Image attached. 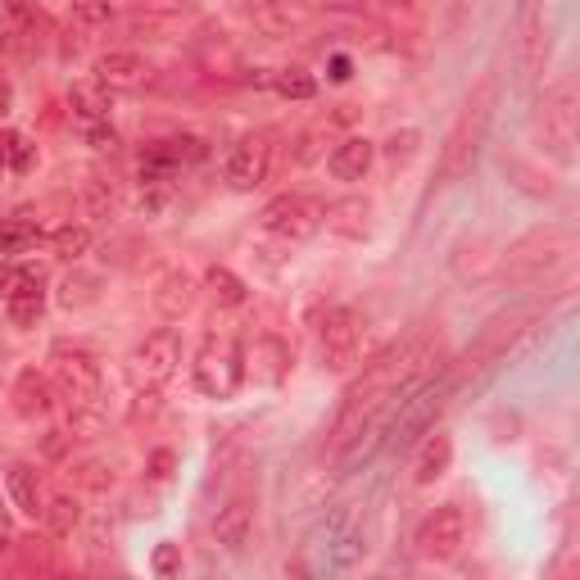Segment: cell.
Segmentation results:
<instances>
[{"instance_id": "cell-33", "label": "cell", "mask_w": 580, "mask_h": 580, "mask_svg": "<svg viewBox=\"0 0 580 580\" xmlns=\"http://www.w3.org/2000/svg\"><path fill=\"white\" fill-rule=\"evenodd\" d=\"M10 105H14V86H10L6 77H0V118L10 114Z\"/></svg>"}, {"instance_id": "cell-19", "label": "cell", "mask_w": 580, "mask_h": 580, "mask_svg": "<svg viewBox=\"0 0 580 580\" xmlns=\"http://www.w3.org/2000/svg\"><path fill=\"white\" fill-rule=\"evenodd\" d=\"M14 408L23 417H45V413H51V381H45L37 367L19 372V381H14Z\"/></svg>"}, {"instance_id": "cell-32", "label": "cell", "mask_w": 580, "mask_h": 580, "mask_svg": "<svg viewBox=\"0 0 580 580\" xmlns=\"http://www.w3.org/2000/svg\"><path fill=\"white\" fill-rule=\"evenodd\" d=\"M155 567H159V571H164V576H168V571H173V567H177V553H173V545H164V549H159V553H155Z\"/></svg>"}, {"instance_id": "cell-24", "label": "cell", "mask_w": 580, "mask_h": 580, "mask_svg": "<svg viewBox=\"0 0 580 580\" xmlns=\"http://www.w3.org/2000/svg\"><path fill=\"white\" fill-rule=\"evenodd\" d=\"M0 155H6V164H10L14 173H32V168H37V145H32L28 136H19V132L0 136Z\"/></svg>"}, {"instance_id": "cell-28", "label": "cell", "mask_w": 580, "mask_h": 580, "mask_svg": "<svg viewBox=\"0 0 580 580\" xmlns=\"http://www.w3.org/2000/svg\"><path fill=\"white\" fill-rule=\"evenodd\" d=\"M86 200H91V209L101 214V218H110V214H114V205H118V200H114V186H110V182H101V177H95V182L86 186Z\"/></svg>"}, {"instance_id": "cell-17", "label": "cell", "mask_w": 580, "mask_h": 580, "mask_svg": "<svg viewBox=\"0 0 580 580\" xmlns=\"http://www.w3.org/2000/svg\"><path fill=\"white\" fill-rule=\"evenodd\" d=\"M69 110H73V118L82 123V127H91V123H110V86H101V82H82V86H73L69 91Z\"/></svg>"}, {"instance_id": "cell-20", "label": "cell", "mask_w": 580, "mask_h": 580, "mask_svg": "<svg viewBox=\"0 0 580 580\" xmlns=\"http://www.w3.org/2000/svg\"><path fill=\"white\" fill-rule=\"evenodd\" d=\"M155 304L164 309V318H182L190 313V304H196V281H190L186 272H168L155 290Z\"/></svg>"}, {"instance_id": "cell-15", "label": "cell", "mask_w": 580, "mask_h": 580, "mask_svg": "<svg viewBox=\"0 0 580 580\" xmlns=\"http://www.w3.org/2000/svg\"><path fill=\"white\" fill-rule=\"evenodd\" d=\"M372 159H376V145H372L367 136H350V141H341V145L331 151L327 168H331L335 182H363L367 168H372Z\"/></svg>"}, {"instance_id": "cell-25", "label": "cell", "mask_w": 580, "mask_h": 580, "mask_svg": "<svg viewBox=\"0 0 580 580\" xmlns=\"http://www.w3.org/2000/svg\"><path fill=\"white\" fill-rule=\"evenodd\" d=\"M277 91L286 95V101H313L318 82H313V73H304V69H281V73H277Z\"/></svg>"}, {"instance_id": "cell-10", "label": "cell", "mask_w": 580, "mask_h": 580, "mask_svg": "<svg viewBox=\"0 0 580 580\" xmlns=\"http://www.w3.org/2000/svg\"><path fill=\"white\" fill-rule=\"evenodd\" d=\"M545 141L553 145L558 159H571V145H576V82H558L545 95Z\"/></svg>"}, {"instance_id": "cell-31", "label": "cell", "mask_w": 580, "mask_h": 580, "mask_svg": "<svg viewBox=\"0 0 580 580\" xmlns=\"http://www.w3.org/2000/svg\"><path fill=\"white\" fill-rule=\"evenodd\" d=\"M10 540H14V521H10V508L0 504V549H10Z\"/></svg>"}, {"instance_id": "cell-23", "label": "cell", "mask_w": 580, "mask_h": 580, "mask_svg": "<svg viewBox=\"0 0 580 580\" xmlns=\"http://www.w3.org/2000/svg\"><path fill=\"white\" fill-rule=\"evenodd\" d=\"M209 290H214V300L236 309V304H246V281H240L231 268H209Z\"/></svg>"}, {"instance_id": "cell-30", "label": "cell", "mask_w": 580, "mask_h": 580, "mask_svg": "<svg viewBox=\"0 0 580 580\" xmlns=\"http://www.w3.org/2000/svg\"><path fill=\"white\" fill-rule=\"evenodd\" d=\"M413 145H417V132H395L391 141H385V155H391V159L400 164V159L413 155Z\"/></svg>"}, {"instance_id": "cell-18", "label": "cell", "mask_w": 580, "mask_h": 580, "mask_svg": "<svg viewBox=\"0 0 580 580\" xmlns=\"http://www.w3.org/2000/svg\"><path fill=\"white\" fill-rule=\"evenodd\" d=\"M545 28H540V0H521V14H517V45H521V64L526 69H540L545 55Z\"/></svg>"}, {"instance_id": "cell-26", "label": "cell", "mask_w": 580, "mask_h": 580, "mask_svg": "<svg viewBox=\"0 0 580 580\" xmlns=\"http://www.w3.org/2000/svg\"><path fill=\"white\" fill-rule=\"evenodd\" d=\"M86 246H91V231H86V227H73V222L51 236V250H55L60 259H82Z\"/></svg>"}, {"instance_id": "cell-12", "label": "cell", "mask_w": 580, "mask_h": 580, "mask_svg": "<svg viewBox=\"0 0 580 580\" xmlns=\"http://www.w3.org/2000/svg\"><path fill=\"white\" fill-rule=\"evenodd\" d=\"M95 82L110 86V91H136V86L151 82V64L132 51H105L95 60Z\"/></svg>"}, {"instance_id": "cell-21", "label": "cell", "mask_w": 580, "mask_h": 580, "mask_svg": "<svg viewBox=\"0 0 580 580\" xmlns=\"http://www.w3.org/2000/svg\"><path fill=\"white\" fill-rule=\"evenodd\" d=\"M41 240V222L32 214H14L0 222V255H23Z\"/></svg>"}, {"instance_id": "cell-9", "label": "cell", "mask_w": 580, "mask_h": 580, "mask_svg": "<svg viewBox=\"0 0 580 580\" xmlns=\"http://www.w3.org/2000/svg\"><path fill=\"white\" fill-rule=\"evenodd\" d=\"M268 168H272V145L268 136H240L227 155V186L231 190H255L268 182Z\"/></svg>"}, {"instance_id": "cell-11", "label": "cell", "mask_w": 580, "mask_h": 580, "mask_svg": "<svg viewBox=\"0 0 580 580\" xmlns=\"http://www.w3.org/2000/svg\"><path fill=\"white\" fill-rule=\"evenodd\" d=\"M6 309H10L14 327H37L41 313H45V277L32 272V268H19L10 296H6Z\"/></svg>"}, {"instance_id": "cell-6", "label": "cell", "mask_w": 580, "mask_h": 580, "mask_svg": "<svg viewBox=\"0 0 580 580\" xmlns=\"http://www.w3.org/2000/svg\"><path fill=\"white\" fill-rule=\"evenodd\" d=\"M363 335H367V322L359 309H331L322 331H318V354H322V367L331 372H350L363 354Z\"/></svg>"}, {"instance_id": "cell-29", "label": "cell", "mask_w": 580, "mask_h": 580, "mask_svg": "<svg viewBox=\"0 0 580 580\" xmlns=\"http://www.w3.org/2000/svg\"><path fill=\"white\" fill-rule=\"evenodd\" d=\"M86 145H91V151H101V155H105V151L114 155V151H118V132H114L110 123H91V127H86Z\"/></svg>"}, {"instance_id": "cell-14", "label": "cell", "mask_w": 580, "mask_h": 580, "mask_svg": "<svg viewBox=\"0 0 580 580\" xmlns=\"http://www.w3.org/2000/svg\"><path fill=\"white\" fill-rule=\"evenodd\" d=\"M454 463V441H449V431H426V441L417 445L413 454V480L417 486H435Z\"/></svg>"}, {"instance_id": "cell-22", "label": "cell", "mask_w": 580, "mask_h": 580, "mask_svg": "<svg viewBox=\"0 0 580 580\" xmlns=\"http://www.w3.org/2000/svg\"><path fill=\"white\" fill-rule=\"evenodd\" d=\"M41 521L51 526V536H73V526L82 521V508H77V499H69V495H51Z\"/></svg>"}, {"instance_id": "cell-27", "label": "cell", "mask_w": 580, "mask_h": 580, "mask_svg": "<svg viewBox=\"0 0 580 580\" xmlns=\"http://www.w3.org/2000/svg\"><path fill=\"white\" fill-rule=\"evenodd\" d=\"M69 10L82 28H101L110 23V0H69Z\"/></svg>"}, {"instance_id": "cell-1", "label": "cell", "mask_w": 580, "mask_h": 580, "mask_svg": "<svg viewBox=\"0 0 580 580\" xmlns=\"http://www.w3.org/2000/svg\"><path fill=\"white\" fill-rule=\"evenodd\" d=\"M363 558H367V526L354 504L327 512L304 545L309 576H341V571H354Z\"/></svg>"}, {"instance_id": "cell-34", "label": "cell", "mask_w": 580, "mask_h": 580, "mask_svg": "<svg viewBox=\"0 0 580 580\" xmlns=\"http://www.w3.org/2000/svg\"><path fill=\"white\" fill-rule=\"evenodd\" d=\"M6 168H10V164H6V155H0V177H6Z\"/></svg>"}, {"instance_id": "cell-2", "label": "cell", "mask_w": 580, "mask_h": 580, "mask_svg": "<svg viewBox=\"0 0 580 580\" xmlns=\"http://www.w3.org/2000/svg\"><path fill=\"white\" fill-rule=\"evenodd\" d=\"M51 372H55L60 395L69 400L73 431L101 426V363H95V354H86L77 345H55L51 350Z\"/></svg>"}, {"instance_id": "cell-7", "label": "cell", "mask_w": 580, "mask_h": 580, "mask_svg": "<svg viewBox=\"0 0 580 580\" xmlns=\"http://www.w3.org/2000/svg\"><path fill=\"white\" fill-rule=\"evenodd\" d=\"M467 545V512L463 504H441L417 526V553L431 562H449Z\"/></svg>"}, {"instance_id": "cell-5", "label": "cell", "mask_w": 580, "mask_h": 580, "mask_svg": "<svg viewBox=\"0 0 580 580\" xmlns=\"http://www.w3.org/2000/svg\"><path fill=\"white\" fill-rule=\"evenodd\" d=\"M177 363H182L177 335L173 331H155V335H145V341L127 354V381L136 385L141 395H155V391H164V385L173 381Z\"/></svg>"}, {"instance_id": "cell-8", "label": "cell", "mask_w": 580, "mask_h": 580, "mask_svg": "<svg viewBox=\"0 0 580 580\" xmlns=\"http://www.w3.org/2000/svg\"><path fill=\"white\" fill-rule=\"evenodd\" d=\"M322 218H327V214H322L309 196H277V200L259 214L263 231L277 236V240H286V246H296V240H309V236L322 227Z\"/></svg>"}, {"instance_id": "cell-4", "label": "cell", "mask_w": 580, "mask_h": 580, "mask_svg": "<svg viewBox=\"0 0 580 580\" xmlns=\"http://www.w3.org/2000/svg\"><path fill=\"white\" fill-rule=\"evenodd\" d=\"M486 123H490V82L480 86L476 101H467L458 127L449 132V145L441 155V182H458L472 164H476V151H480V136H486Z\"/></svg>"}, {"instance_id": "cell-3", "label": "cell", "mask_w": 580, "mask_h": 580, "mask_svg": "<svg viewBox=\"0 0 580 580\" xmlns=\"http://www.w3.org/2000/svg\"><path fill=\"white\" fill-rule=\"evenodd\" d=\"M246 381V354L227 335H209L196 354V391L209 400H231Z\"/></svg>"}, {"instance_id": "cell-16", "label": "cell", "mask_w": 580, "mask_h": 580, "mask_svg": "<svg viewBox=\"0 0 580 580\" xmlns=\"http://www.w3.org/2000/svg\"><path fill=\"white\" fill-rule=\"evenodd\" d=\"M10 499H14V508L28 512V517H41L45 504H51V495H45V486H41V476H37L28 463H14V467H10Z\"/></svg>"}, {"instance_id": "cell-13", "label": "cell", "mask_w": 580, "mask_h": 580, "mask_svg": "<svg viewBox=\"0 0 580 580\" xmlns=\"http://www.w3.org/2000/svg\"><path fill=\"white\" fill-rule=\"evenodd\" d=\"M255 536V504L250 499H231L218 508L214 517V540L227 549V553H240Z\"/></svg>"}]
</instances>
